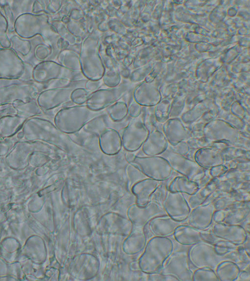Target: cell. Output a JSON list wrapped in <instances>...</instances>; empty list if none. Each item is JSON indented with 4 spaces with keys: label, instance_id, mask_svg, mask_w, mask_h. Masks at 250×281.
Listing matches in <instances>:
<instances>
[{
    "label": "cell",
    "instance_id": "obj_1",
    "mask_svg": "<svg viewBox=\"0 0 250 281\" xmlns=\"http://www.w3.org/2000/svg\"><path fill=\"white\" fill-rule=\"evenodd\" d=\"M14 32L24 39L40 36L46 42L53 45L58 35L49 21L47 15L26 13L18 16L14 22Z\"/></svg>",
    "mask_w": 250,
    "mask_h": 281
},
{
    "label": "cell",
    "instance_id": "obj_2",
    "mask_svg": "<svg viewBox=\"0 0 250 281\" xmlns=\"http://www.w3.org/2000/svg\"><path fill=\"white\" fill-rule=\"evenodd\" d=\"M80 61L81 72L87 80H101L105 68L100 54V40L95 35H89L82 41L81 45Z\"/></svg>",
    "mask_w": 250,
    "mask_h": 281
},
{
    "label": "cell",
    "instance_id": "obj_3",
    "mask_svg": "<svg viewBox=\"0 0 250 281\" xmlns=\"http://www.w3.org/2000/svg\"><path fill=\"white\" fill-rule=\"evenodd\" d=\"M173 249L174 243L168 237H153L141 258V269L146 274L160 273Z\"/></svg>",
    "mask_w": 250,
    "mask_h": 281
},
{
    "label": "cell",
    "instance_id": "obj_4",
    "mask_svg": "<svg viewBox=\"0 0 250 281\" xmlns=\"http://www.w3.org/2000/svg\"><path fill=\"white\" fill-rule=\"evenodd\" d=\"M102 111H95L86 105H77L64 107L55 117L57 127L66 134L78 132L90 120L102 113Z\"/></svg>",
    "mask_w": 250,
    "mask_h": 281
},
{
    "label": "cell",
    "instance_id": "obj_5",
    "mask_svg": "<svg viewBox=\"0 0 250 281\" xmlns=\"http://www.w3.org/2000/svg\"><path fill=\"white\" fill-rule=\"evenodd\" d=\"M187 255L189 263L196 268H209L215 270L220 263L226 260L240 263L236 250L226 255H219L213 244L203 241L190 246Z\"/></svg>",
    "mask_w": 250,
    "mask_h": 281
},
{
    "label": "cell",
    "instance_id": "obj_6",
    "mask_svg": "<svg viewBox=\"0 0 250 281\" xmlns=\"http://www.w3.org/2000/svg\"><path fill=\"white\" fill-rule=\"evenodd\" d=\"M32 77L36 82L47 83L56 80H84L81 78L84 77L82 72L72 71L58 62L45 60L41 61L33 67Z\"/></svg>",
    "mask_w": 250,
    "mask_h": 281
},
{
    "label": "cell",
    "instance_id": "obj_7",
    "mask_svg": "<svg viewBox=\"0 0 250 281\" xmlns=\"http://www.w3.org/2000/svg\"><path fill=\"white\" fill-rule=\"evenodd\" d=\"M130 163L146 177L160 181L168 180L173 172L167 160L161 156H135Z\"/></svg>",
    "mask_w": 250,
    "mask_h": 281
},
{
    "label": "cell",
    "instance_id": "obj_8",
    "mask_svg": "<svg viewBox=\"0 0 250 281\" xmlns=\"http://www.w3.org/2000/svg\"><path fill=\"white\" fill-rule=\"evenodd\" d=\"M160 156L167 160L173 171L189 180L197 182L202 180L205 174L206 169L195 161L189 160L170 149L167 148Z\"/></svg>",
    "mask_w": 250,
    "mask_h": 281
},
{
    "label": "cell",
    "instance_id": "obj_9",
    "mask_svg": "<svg viewBox=\"0 0 250 281\" xmlns=\"http://www.w3.org/2000/svg\"><path fill=\"white\" fill-rule=\"evenodd\" d=\"M129 88L128 84L123 83L115 87L98 89L90 93L85 105L91 110L102 111L117 101Z\"/></svg>",
    "mask_w": 250,
    "mask_h": 281
},
{
    "label": "cell",
    "instance_id": "obj_10",
    "mask_svg": "<svg viewBox=\"0 0 250 281\" xmlns=\"http://www.w3.org/2000/svg\"><path fill=\"white\" fill-rule=\"evenodd\" d=\"M25 69V62L16 51L11 48H0V79H20Z\"/></svg>",
    "mask_w": 250,
    "mask_h": 281
},
{
    "label": "cell",
    "instance_id": "obj_11",
    "mask_svg": "<svg viewBox=\"0 0 250 281\" xmlns=\"http://www.w3.org/2000/svg\"><path fill=\"white\" fill-rule=\"evenodd\" d=\"M149 131L141 118H133L121 135L124 148L129 152L140 148L146 140Z\"/></svg>",
    "mask_w": 250,
    "mask_h": 281
},
{
    "label": "cell",
    "instance_id": "obj_12",
    "mask_svg": "<svg viewBox=\"0 0 250 281\" xmlns=\"http://www.w3.org/2000/svg\"><path fill=\"white\" fill-rule=\"evenodd\" d=\"M160 273L172 275L179 281H192L193 271L189 266L187 253L183 251L172 253L165 262Z\"/></svg>",
    "mask_w": 250,
    "mask_h": 281
},
{
    "label": "cell",
    "instance_id": "obj_13",
    "mask_svg": "<svg viewBox=\"0 0 250 281\" xmlns=\"http://www.w3.org/2000/svg\"><path fill=\"white\" fill-rule=\"evenodd\" d=\"M203 133L206 139L212 142L224 140L233 143L239 137L238 130L221 120L207 123L204 127Z\"/></svg>",
    "mask_w": 250,
    "mask_h": 281
},
{
    "label": "cell",
    "instance_id": "obj_14",
    "mask_svg": "<svg viewBox=\"0 0 250 281\" xmlns=\"http://www.w3.org/2000/svg\"><path fill=\"white\" fill-rule=\"evenodd\" d=\"M162 207L168 216L175 221L182 222L187 220L191 211L183 193L168 191L163 202Z\"/></svg>",
    "mask_w": 250,
    "mask_h": 281
},
{
    "label": "cell",
    "instance_id": "obj_15",
    "mask_svg": "<svg viewBox=\"0 0 250 281\" xmlns=\"http://www.w3.org/2000/svg\"><path fill=\"white\" fill-rule=\"evenodd\" d=\"M211 225L210 231L214 236L237 246L243 243L249 233L243 226L240 224L214 222Z\"/></svg>",
    "mask_w": 250,
    "mask_h": 281
},
{
    "label": "cell",
    "instance_id": "obj_16",
    "mask_svg": "<svg viewBox=\"0 0 250 281\" xmlns=\"http://www.w3.org/2000/svg\"><path fill=\"white\" fill-rule=\"evenodd\" d=\"M215 211L211 202L191 209L187 219L188 225L199 230H207L212 224Z\"/></svg>",
    "mask_w": 250,
    "mask_h": 281
},
{
    "label": "cell",
    "instance_id": "obj_17",
    "mask_svg": "<svg viewBox=\"0 0 250 281\" xmlns=\"http://www.w3.org/2000/svg\"><path fill=\"white\" fill-rule=\"evenodd\" d=\"M74 87L52 88L42 92L38 99L40 105L48 110L57 107L71 100Z\"/></svg>",
    "mask_w": 250,
    "mask_h": 281
},
{
    "label": "cell",
    "instance_id": "obj_18",
    "mask_svg": "<svg viewBox=\"0 0 250 281\" xmlns=\"http://www.w3.org/2000/svg\"><path fill=\"white\" fill-rule=\"evenodd\" d=\"M183 224L172 219L167 215L153 218L149 222V229L154 237H168L173 235L175 229Z\"/></svg>",
    "mask_w": 250,
    "mask_h": 281
},
{
    "label": "cell",
    "instance_id": "obj_19",
    "mask_svg": "<svg viewBox=\"0 0 250 281\" xmlns=\"http://www.w3.org/2000/svg\"><path fill=\"white\" fill-rule=\"evenodd\" d=\"M163 131L168 143L174 146L185 140L188 136V130L181 120L177 118L168 119L163 125Z\"/></svg>",
    "mask_w": 250,
    "mask_h": 281
},
{
    "label": "cell",
    "instance_id": "obj_20",
    "mask_svg": "<svg viewBox=\"0 0 250 281\" xmlns=\"http://www.w3.org/2000/svg\"><path fill=\"white\" fill-rule=\"evenodd\" d=\"M168 143L163 132L158 130L150 131L142 146L144 153L147 156H159L168 147Z\"/></svg>",
    "mask_w": 250,
    "mask_h": 281
},
{
    "label": "cell",
    "instance_id": "obj_21",
    "mask_svg": "<svg viewBox=\"0 0 250 281\" xmlns=\"http://www.w3.org/2000/svg\"><path fill=\"white\" fill-rule=\"evenodd\" d=\"M99 146L107 155H115L121 150L123 144L120 134L112 128H106L99 136Z\"/></svg>",
    "mask_w": 250,
    "mask_h": 281
},
{
    "label": "cell",
    "instance_id": "obj_22",
    "mask_svg": "<svg viewBox=\"0 0 250 281\" xmlns=\"http://www.w3.org/2000/svg\"><path fill=\"white\" fill-rule=\"evenodd\" d=\"M195 161L202 168L207 169L223 164L224 159L217 149L203 148L198 149L194 155Z\"/></svg>",
    "mask_w": 250,
    "mask_h": 281
},
{
    "label": "cell",
    "instance_id": "obj_23",
    "mask_svg": "<svg viewBox=\"0 0 250 281\" xmlns=\"http://www.w3.org/2000/svg\"><path fill=\"white\" fill-rule=\"evenodd\" d=\"M134 100L141 105L152 106L156 104L160 96L158 91L147 83L138 85L133 93Z\"/></svg>",
    "mask_w": 250,
    "mask_h": 281
},
{
    "label": "cell",
    "instance_id": "obj_24",
    "mask_svg": "<svg viewBox=\"0 0 250 281\" xmlns=\"http://www.w3.org/2000/svg\"><path fill=\"white\" fill-rule=\"evenodd\" d=\"M173 236L175 240L183 246H192L202 241L200 230L189 225H180L175 229Z\"/></svg>",
    "mask_w": 250,
    "mask_h": 281
},
{
    "label": "cell",
    "instance_id": "obj_25",
    "mask_svg": "<svg viewBox=\"0 0 250 281\" xmlns=\"http://www.w3.org/2000/svg\"><path fill=\"white\" fill-rule=\"evenodd\" d=\"M35 88L30 84H16L0 87V103L15 99L28 97L35 92Z\"/></svg>",
    "mask_w": 250,
    "mask_h": 281
},
{
    "label": "cell",
    "instance_id": "obj_26",
    "mask_svg": "<svg viewBox=\"0 0 250 281\" xmlns=\"http://www.w3.org/2000/svg\"><path fill=\"white\" fill-rule=\"evenodd\" d=\"M161 182L147 178L136 183L133 190L138 197V202L145 205L147 204L150 201L151 195Z\"/></svg>",
    "mask_w": 250,
    "mask_h": 281
},
{
    "label": "cell",
    "instance_id": "obj_27",
    "mask_svg": "<svg viewBox=\"0 0 250 281\" xmlns=\"http://www.w3.org/2000/svg\"><path fill=\"white\" fill-rule=\"evenodd\" d=\"M200 188L198 183L183 176L174 177L170 182L167 181V189L171 192H178L191 196Z\"/></svg>",
    "mask_w": 250,
    "mask_h": 281
},
{
    "label": "cell",
    "instance_id": "obj_28",
    "mask_svg": "<svg viewBox=\"0 0 250 281\" xmlns=\"http://www.w3.org/2000/svg\"><path fill=\"white\" fill-rule=\"evenodd\" d=\"M240 270L237 263L226 260L220 263L215 271L220 281H235L238 278Z\"/></svg>",
    "mask_w": 250,
    "mask_h": 281
},
{
    "label": "cell",
    "instance_id": "obj_29",
    "mask_svg": "<svg viewBox=\"0 0 250 281\" xmlns=\"http://www.w3.org/2000/svg\"><path fill=\"white\" fill-rule=\"evenodd\" d=\"M226 211L222 222L229 224H240L249 218L250 201Z\"/></svg>",
    "mask_w": 250,
    "mask_h": 281
},
{
    "label": "cell",
    "instance_id": "obj_30",
    "mask_svg": "<svg viewBox=\"0 0 250 281\" xmlns=\"http://www.w3.org/2000/svg\"><path fill=\"white\" fill-rule=\"evenodd\" d=\"M58 62L64 67L76 72H82L80 55L77 52L70 50H61L57 56Z\"/></svg>",
    "mask_w": 250,
    "mask_h": 281
},
{
    "label": "cell",
    "instance_id": "obj_31",
    "mask_svg": "<svg viewBox=\"0 0 250 281\" xmlns=\"http://www.w3.org/2000/svg\"><path fill=\"white\" fill-rule=\"evenodd\" d=\"M213 184L200 187L195 194L190 196L188 202L191 209L204 203L213 192Z\"/></svg>",
    "mask_w": 250,
    "mask_h": 281
},
{
    "label": "cell",
    "instance_id": "obj_32",
    "mask_svg": "<svg viewBox=\"0 0 250 281\" xmlns=\"http://www.w3.org/2000/svg\"><path fill=\"white\" fill-rule=\"evenodd\" d=\"M110 119L114 121H121L128 115V105L124 101H116L106 108Z\"/></svg>",
    "mask_w": 250,
    "mask_h": 281
},
{
    "label": "cell",
    "instance_id": "obj_33",
    "mask_svg": "<svg viewBox=\"0 0 250 281\" xmlns=\"http://www.w3.org/2000/svg\"><path fill=\"white\" fill-rule=\"evenodd\" d=\"M9 39L11 44L10 48L23 57L27 56L32 50V43L29 40L21 38L17 35Z\"/></svg>",
    "mask_w": 250,
    "mask_h": 281
},
{
    "label": "cell",
    "instance_id": "obj_34",
    "mask_svg": "<svg viewBox=\"0 0 250 281\" xmlns=\"http://www.w3.org/2000/svg\"><path fill=\"white\" fill-rule=\"evenodd\" d=\"M106 117V115L102 113L97 116L84 126L83 130L87 132L100 135L102 132L107 128L105 121Z\"/></svg>",
    "mask_w": 250,
    "mask_h": 281
},
{
    "label": "cell",
    "instance_id": "obj_35",
    "mask_svg": "<svg viewBox=\"0 0 250 281\" xmlns=\"http://www.w3.org/2000/svg\"><path fill=\"white\" fill-rule=\"evenodd\" d=\"M210 202L213 204L215 211H227L240 206L247 201H240L230 197H223L214 199Z\"/></svg>",
    "mask_w": 250,
    "mask_h": 281
},
{
    "label": "cell",
    "instance_id": "obj_36",
    "mask_svg": "<svg viewBox=\"0 0 250 281\" xmlns=\"http://www.w3.org/2000/svg\"><path fill=\"white\" fill-rule=\"evenodd\" d=\"M50 23L58 36L61 37V38L67 41L69 44L73 45L76 43L77 40L76 37L71 34L68 29H67L62 22L53 21Z\"/></svg>",
    "mask_w": 250,
    "mask_h": 281
},
{
    "label": "cell",
    "instance_id": "obj_37",
    "mask_svg": "<svg viewBox=\"0 0 250 281\" xmlns=\"http://www.w3.org/2000/svg\"><path fill=\"white\" fill-rule=\"evenodd\" d=\"M192 281H220L215 270L209 268H197L193 272Z\"/></svg>",
    "mask_w": 250,
    "mask_h": 281
},
{
    "label": "cell",
    "instance_id": "obj_38",
    "mask_svg": "<svg viewBox=\"0 0 250 281\" xmlns=\"http://www.w3.org/2000/svg\"><path fill=\"white\" fill-rule=\"evenodd\" d=\"M53 50V46L44 41L36 45L34 55L37 60L42 61L49 59L52 54Z\"/></svg>",
    "mask_w": 250,
    "mask_h": 281
},
{
    "label": "cell",
    "instance_id": "obj_39",
    "mask_svg": "<svg viewBox=\"0 0 250 281\" xmlns=\"http://www.w3.org/2000/svg\"><path fill=\"white\" fill-rule=\"evenodd\" d=\"M8 23L2 13L0 2V45L4 48H10L11 46L7 34Z\"/></svg>",
    "mask_w": 250,
    "mask_h": 281
},
{
    "label": "cell",
    "instance_id": "obj_40",
    "mask_svg": "<svg viewBox=\"0 0 250 281\" xmlns=\"http://www.w3.org/2000/svg\"><path fill=\"white\" fill-rule=\"evenodd\" d=\"M90 94L89 91L84 87L75 88L71 92V101L77 105H83L86 102Z\"/></svg>",
    "mask_w": 250,
    "mask_h": 281
},
{
    "label": "cell",
    "instance_id": "obj_41",
    "mask_svg": "<svg viewBox=\"0 0 250 281\" xmlns=\"http://www.w3.org/2000/svg\"><path fill=\"white\" fill-rule=\"evenodd\" d=\"M167 181H162L156 188L151 196L150 201H153L162 206V203L165 199L168 190Z\"/></svg>",
    "mask_w": 250,
    "mask_h": 281
},
{
    "label": "cell",
    "instance_id": "obj_42",
    "mask_svg": "<svg viewBox=\"0 0 250 281\" xmlns=\"http://www.w3.org/2000/svg\"><path fill=\"white\" fill-rule=\"evenodd\" d=\"M154 115L157 121L164 123L169 117V104L163 101L157 105L154 111Z\"/></svg>",
    "mask_w": 250,
    "mask_h": 281
},
{
    "label": "cell",
    "instance_id": "obj_43",
    "mask_svg": "<svg viewBox=\"0 0 250 281\" xmlns=\"http://www.w3.org/2000/svg\"><path fill=\"white\" fill-rule=\"evenodd\" d=\"M103 81L104 84L108 87H115L120 84L121 76L118 71H105L103 77Z\"/></svg>",
    "mask_w": 250,
    "mask_h": 281
},
{
    "label": "cell",
    "instance_id": "obj_44",
    "mask_svg": "<svg viewBox=\"0 0 250 281\" xmlns=\"http://www.w3.org/2000/svg\"><path fill=\"white\" fill-rule=\"evenodd\" d=\"M1 6L8 23L7 33L9 34L13 33L14 32V26L15 18L12 9L8 3L1 4Z\"/></svg>",
    "mask_w": 250,
    "mask_h": 281
},
{
    "label": "cell",
    "instance_id": "obj_45",
    "mask_svg": "<svg viewBox=\"0 0 250 281\" xmlns=\"http://www.w3.org/2000/svg\"><path fill=\"white\" fill-rule=\"evenodd\" d=\"M148 274V280L154 281H179L174 276L162 273H154Z\"/></svg>",
    "mask_w": 250,
    "mask_h": 281
},
{
    "label": "cell",
    "instance_id": "obj_46",
    "mask_svg": "<svg viewBox=\"0 0 250 281\" xmlns=\"http://www.w3.org/2000/svg\"><path fill=\"white\" fill-rule=\"evenodd\" d=\"M142 111L141 105L134 100L130 101L128 105V114L133 118L140 116Z\"/></svg>",
    "mask_w": 250,
    "mask_h": 281
},
{
    "label": "cell",
    "instance_id": "obj_47",
    "mask_svg": "<svg viewBox=\"0 0 250 281\" xmlns=\"http://www.w3.org/2000/svg\"><path fill=\"white\" fill-rule=\"evenodd\" d=\"M170 149L177 154L184 156L188 152L189 147L186 142L183 141L174 146H171Z\"/></svg>",
    "mask_w": 250,
    "mask_h": 281
},
{
    "label": "cell",
    "instance_id": "obj_48",
    "mask_svg": "<svg viewBox=\"0 0 250 281\" xmlns=\"http://www.w3.org/2000/svg\"><path fill=\"white\" fill-rule=\"evenodd\" d=\"M200 234L203 241L214 244L219 239L214 236L210 231L200 230Z\"/></svg>",
    "mask_w": 250,
    "mask_h": 281
},
{
    "label": "cell",
    "instance_id": "obj_49",
    "mask_svg": "<svg viewBox=\"0 0 250 281\" xmlns=\"http://www.w3.org/2000/svg\"><path fill=\"white\" fill-rule=\"evenodd\" d=\"M225 121L237 130L241 129L244 125L243 121L236 116L229 115Z\"/></svg>",
    "mask_w": 250,
    "mask_h": 281
},
{
    "label": "cell",
    "instance_id": "obj_50",
    "mask_svg": "<svg viewBox=\"0 0 250 281\" xmlns=\"http://www.w3.org/2000/svg\"><path fill=\"white\" fill-rule=\"evenodd\" d=\"M236 251L240 263H250V256L247 253L242 245L238 246Z\"/></svg>",
    "mask_w": 250,
    "mask_h": 281
},
{
    "label": "cell",
    "instance_id": "obj_51",
    "mask_svg": "<svg viewBox=\"0 0 250 281\" xmlns=\"http://www.w3.org/2000/svg\"><path fill=\"white\" fill-rule=\"evenodd\" d=\"M227 170V167L223 164L218 165L210 168V174L213 177H217L222 175Z\"/></svg>",
    "mask_w": 250,
    "mask_h": 281
},
{
    "label": "cell",
    "instance_id": "obj_52",
    "mask_svg": "<svg viewBox=\"0 0 250 281\" xmlns=\"http://www.w3.org/2000/svg\"><path fill=\"white\" fill-rule=\"evenodd\" d=\"M101 84L100 80H87L85 83L84 88L89 91L94 92L99 89Z\"/></svg>",
    "mask_w": 250,
    "mask_h": 281
},
{
    "label": "cell",
    "instance_id": "obj_53",
    "mask_svg": "<svg viewBox=\"0 0 250 281\" xmlns=\"http://www.w3.org/2000/svg\"><path fill=\"white\" fill-rule=\"evenodd\" d=\"M62 1H49L48 4L46 7L45 12L47 13H54L60 8Z\"/></svg>",
    "mask_w": 250,
    "mask_h": 281
},
{
    "label": "cell",
    "instance_id": "obj_54",
    "mask_svg": "<svg viewBox=\"0 0 250 281\" xmlns=\"http://www.w3.org/2000/svg\"><path fill=\"white\" fill-rule=\"evenodd\" d=\"M226 210H216L214 211L213 221L214 222H222L226 215Z\"/></svg>",
    "mask_w": 250,
    "mask_h": 281
},
{
    "label": "cell",
    "instance_id": "obj_55",
    "mask_svg": "<svg viewBox=\"0 0 250 281\" xmlns=\"http://www.w3.org/2000/svg\"><path fill=\"white\" fill-rule=\"evenodd\" d=\"M236 281H250V271L241 269Z\"/></svg>",
    "mask_w": 250,
    "mask_h": 281
},
{
    "label": "cell",
    "instance_id": "obj_56",
    "mask_svg": "<svg viewBox=\"0 0 250 281\" xmlns=\"http://www.w3.org/2000/svg\"><path fill=\"white\" fill-rule=\"evenodd\" d=\"M242 245L247 253L250 256V233L248 234L247 238Z\"/></svg>",
    "mask_w": 250,
    "mask_h": 281
},
{
    "label": "cell",
    "instance_id": "obj_57",
    "mask_svg": "<svg viewBox=\"0 0 250 281\" xmlns=\"http://www.w3.org/2000/svg\"><path fill=\"white\" fill-rule=\"evenodd\" d=\"M135 156L133 152L127 151L125 155V159L128 162L131 163L134 160Z\"/></svg>",
    "mask_w": 250,
    "mask_h": 281
}]
</instances>
